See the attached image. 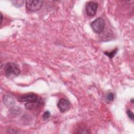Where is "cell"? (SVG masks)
Masks as SVG:
<instances>
[{
	"label": "cell",
	"mask_w": 134,
	"mask_h": 134,
	"mask_svg": "<svg viewBox=\"0 0 134 134\" xmlns=\"http://www.w3.org/2000/svg\"><path fill=\"white\" fill-rule=\"evenodd\" d=\"M4 71L6 76L8 78H13L17 76L20 72L17 65L12 62H8L5 64Z\"/></svg>",
	"instance_id": "6da1fadb"
},
{
	"label": "cell",
	"mask_w": 134,
	"mask_h": 134,
	"mask_svg": "<svg viewBox=\"0 0 134 134\" xmlns=\"http://www.w3.org/2000/svg\"><path fill=\"white\" fill-rule=\"evenodd\" d=\"M43 2L42 0H27L25 2L26 7L30 12H36L41 8Z\"/></svg>",
	"instance_id": "7a4b0ae2"
},
{
	"label": "cell",
	"mask_w": 134,
	"mask_h": 134,
	"mask_svg": "<svg viewBox=\"0 0 134 134\" xmlns=\"http://www.w3.org/2000/svg\"><path fill=\"white\" fill-rule=\"evenodd\" d=\"M105 21L102 18H97L91 23V27L93 30L97 34L103 31L105 28Z\"/></svg>",
	"instance_id": "3957f363"
},
{
	"label": "cell",
	"mask_w": 134,
	"mask_h": 134,
	"mask_svg": "<svg viewBox=\"0 0 134 134\" xmlns=\"http://www.w3.org/2000/svg\"><path fill=\"white\" fill-rule=\"evenodd\" d=\"M97 7V3L93 1H90L88 2L85 7L86 13L87 15L89 16H94L96 13Z\"/></svg>",
	"instance_id": "277c9868"
},
{
	"label": "cell",
	"mask_w": 134,
	"mask_h": 134,
	"mask_svg": "<svg viewBox=\"0 0 134 134\" xmlns=\"http://www.w3.org/2000/svg\"><path fill=\"white\" fill-rule=\"evenodd\" d=\"M38 99V96L34 93H27L19 96L18 100L20 102H29L35 101Z\"/></svg>",
	"instance_id": "5b68a950"
},
{
	"label": "cell",
	"mask_w": 134,
	"mask_h": 134,
	"mask_svg": "<svg viewBox=\"0 0 134 134\" xmlns=\"http://www.w3.org/2000/svg\"><path fill=\"white\" fill-rule=\"evenodd\" d=\"M58 107L61 112H65L70 109V103L65 98H61L58 103Z\"/></svg>",
	"instance_id": "8992f818"
},
{
	"label": "cell",
	"mask_w": 134,
	"mask_h": 134,
	"mask_svg": "<svg viewBox=\"0 0 134 134\" xmlns=\"http://www.w3.org/2000/svg\"><path fill=\"white\" fill-rule=\"evenodd\" d=\"M41 104H42L41 100L38 99L35 101L27 102L25 104V106L26 108V109L28 110H32L34 109L38 108L41 106Z\"/></svg>",
	"instance_id": "52a82bcc"
},
{
	"label": "cell",
	"mask_w": 134,
	"mask_h": 134,
	"mask_svg": "<svg viewBox=\"0 0 134 134\" xmlns=\"http://www.w3.org/2000/svg\"><path fill=\"white\" fill-rule=\"evenodd\" d=\"M106 101L107 103H110L112 101L114 100V95L113 93H108L106 95Z\"/></svg>",
	"instance_id": "ba28073f"
},
{
	"label": "cell",
	"mask_w": 134,
	"mask_h": 134,
	"mask_svg": "<svg viewBox=\"0 0 134 134\" xmlns=\"http://www.w3.org/2000/svg\"><path fill=\"white\" fill-rule=\"evenodd\" d=\"M116 52H117V49H115L113 50V51H111V52H105V54L107 56H108L109 58H112L113 57H114V55H115Z\"/></svg>",
	"instance_id": "9c48e42d"
},
{
	"label": "cell",
	"mask_w": 134,
	"mask_h": 134,
	"mask_svg": "<svg viewBox=\"0 0 134 134\" xmlns=\"http://www.w3.org/2000/svg\"><path fill=\"white\" fill-rule=\"evenodd\" d=\"M24 3V1H13L12 2V3L13 4V5L16 7L21 6Z\"/></svg>",
	"instance_id": "30bf717a"
},
{
	"label": "cell",
	"mask_w": 134,
	"mask_h": 134,
	"mask_svg": "<svg viewBox=\"0 0 134 134\" xmlns=\"http://www.w3.org/2000/svg\"><path fill=\"white\" fill-rule=\"evenodd\" d=\"M50 116H51L50 113L49 111L47 110V111H45L43 113V114L42 115V118L44 119H48L50 117Z\"/></svg>",
	"instance_id": "8fae6325"
},
{
	"label": "cell",
	"mask_w": 134,
	"mask_h": 134,
	"mask_svg": "<svg viewBox=\"0 0 134 134\" xmlns=\"http://www.w3.org/2000/svg\"><path fill=\"white\" fill-rule=\"evenodd\" d=\"M127 114L129 118H130L131 120H133V114L130 110H127Z\"/></svg>",
	"instance_id": "7c38bea8"
},
{
	"label": "cell",
	"mask_w": 134,
	"mask_h": 134,
	"mask_svg": "<svg viewBox=\"0 0 134 134\" xmlns=\"http://www.w3.org/2000/svg\"><path fill=\"white\" fill-rule=\"evenodd\" d=\"M1 23H2V21H3V15H2V13H1Z\"/></svg>",
	"instance_id": "4fadbf2b"
},
{
	"label": "cell",
	"mask_w": 134,
	"mask_h": 134,
	"mask_svg": "<svg viewBox=\"0 0 134 134\" xmlns=\"http://www.w3.org/2000/svg\"><path fill=\"white\" fill-rule=\"evenodd\" d=\"M131 103H133V99H132L131 100Z\"/></svg>",
	"instance_id": "5bb4252c"
}]
</instances>
